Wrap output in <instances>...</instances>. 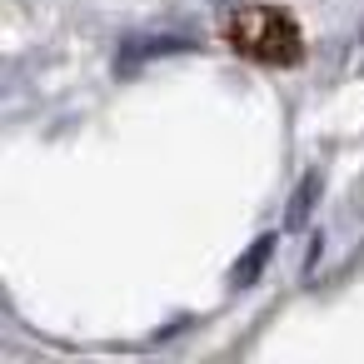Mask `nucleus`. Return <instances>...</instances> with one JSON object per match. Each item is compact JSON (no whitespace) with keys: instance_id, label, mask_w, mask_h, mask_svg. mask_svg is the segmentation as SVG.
Returning <instances> with one entry per match:
<instances>
[{"instance_id":"2","label":"nucleus","mask_w":364,"mask_h":364,"mask_svg":"<svg viewBox=\"0 0 364 364\" xmlns=\"http://www.w3.org/2000/svg\"><path fill=\"white\" fill-rule=\"evenodd\" d=\"M180 50H190V41H180V36H130V41L120 46V55H115V70H135L140 60L180 55Z\"/></svg>"},{"instance_id":"3","label":"nucleus","mask_w":364,"mask_h":364,"mask_svg":"<svg viewBox=\"0 0 364 364\" xmlns=\"http://www.w3.org/2000/svg\"><path fill=\"white\" fill-rule=\"evenodd\" d=\"M274 245H279L274 235H259V240H255V245L245 250V259H240V264L230 269V284H235V289H250V284H255V279L264 274V264H269V255H274Z\"/></svg>"},{"instance_id":"1","label":"nucleus","mask_w":364,"mask_h":364,"mask_svg":"<svg viewBox=\"0 0 364 364\" xmlns=\"http://www.w3.org/2000/svg\"><path fill=\"white\" fill-rule=\"evenodd\" d=\"M230 41H235V50H245V55H255V60H269V65L299 55V31H294V21L279 16V11H269V6H240V11L230 16Z\"/></svg>"},{"instance_id":"4","label":"nucleus","mask_w":364,"mask_h":364,"mask_svg":"<svg viewBox=\"0 0 364 364\" xmlns=\"http://www.w3.org/2000/svg\"><path fill=\"white\" fill-rule=\"evenodd\" d=\"M314 195H319V170H309L299 185H294V200H289V215H284V230H299L314 210Z\"/></svg>"}]
</instances>
